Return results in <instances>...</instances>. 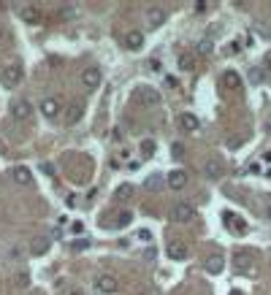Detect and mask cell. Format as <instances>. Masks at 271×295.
Listing matches in <instances>:
<instances>
[{
	"mask_svg": "<svg viewBox=\"0 0 271 295\" xmlns=\"http://www.w3.org/2000/svg\"><path fill=\"white\" fill-rule=\"evenodd\" d=\"M130 195H133V184H120V187H117V198L128 200Z\"/></svg>",
	"mask_w": 271,
	"mask_h": 295,
	"instance_id": "cell-26",
	"label": "cell"
},
{
	"mask_svg": "<svg viewBox=\"0 0 271 295\" xmlns=\"http://www.w3.org/2000/svg\"><path fill=\"white\" fill-rule=\"evenodd\" d=\"M222 82H225L230 90H239V87H241V79H239V73H236V71H225V73H222Z\"/></svg>",
	"mask_w": 271,
	"mask_h": 295,
	"instance_id": "cell-20",
	"label": "cell"
},
{
	"mask_svg": "<svg viewBox=\"0 0 271 295\" xmlns=\"http://www.w3.org/2000/svg\"><path fill=\"white\" fill-rule=\"evenodd\" d=\"M179 127H182V130H187V133H195L198 127H201V122H198V117H195V114L182 111V117H179Z\"/></svg>",
	"mask_w": 271,
	"mask_h": 295,
	"instance_id": "cell-12",
	"label": "cell"
},
{
	"mask_svg": "<svg viewBox=\"0 0 271 295\" xmlns=\"http://www.w3.org/2000/svg\"><path fill=\"white\" fill-rule=\"evenodd\" d=\"M95 290L101 295H114L117 290H120V281H117V276H111V273H98L95 276Z\"/></svg>",
	"mask_w": 271,
	"mask_h": 295,
	"instance_id": "cell-1",
	"label": "cell"
},
{
	"mask_svg": "<svg viewBox=\"0 0 271 295\" xmlns=\"http://www.w3.org/2000/svg\"><path fill=\"white\" fill-rule=\"evenodd\" d=\"M71 230H74V233H82L84 225H82V222H74V225H71Z\"/></svg>",
	"mask_w": 271,
	"mask_h": 295,
	"instance_id": "cell-35",
	"label": "cell"
},
{
	"mask_svg": "<svg viewBox=\"0 0 271 295\" xmlns=\"http://www.w3.org/2000/svg\"><path fill=\"white\" fill-rule=\"evenodd\" d=\"M6 41V33H3V28H0V44H3Z\"/></svg>",
	"mask_w": 271,
	"mask_h": 295,
	"instance_id": "cell-38",
	"label": "cell"
},
{
	"mask_svg": "<svg viewBox=\"0 0 271 295\" xmlns=\"http://www.w3.org/2000/svg\"><path fill=\"white\" fill-rule=\"evenodd\" d=\"M22 68H19V65H9V68L3 71V84L6 87H17L19 82H22Z\"/></svg>",
	"mask_w": 271,
	"mask_h": 295,
	"instance_id": "cell-7",
	"label": "cell"
},
{
	"mask_svg": "<svg viewBox=\"0 0 271 295\" xmlns=\"http://www.w3.org/2000/svg\"><path fill=\"white\" fill-rule=\"evenodd\" d=\"M263 79H266V71H263V68H252V71H249V82H252V84H260Z\"/></svg>",
	"mask_w": 271,
	"mask_h": 295,
	"instance_id": "cell-27",
	"label": "cell"
},
{
	"mask_svg": "<svg viewBox=\"0 0 271 295\" xmlns=\"http://www.w3.org/2000/svg\"><path fill=\"white\" fill-rule=\"evenodd\" d=\"M174 157H182V144H174Z\"/></svg>",
	"mask_w": 271,
	"mask_h": 295,
	"instance_id": "cell-36",
	"label": "cell"
},
{
	"mask_svg": "<svg viewBox=\"0 0 271 295\" xmlns=\"http://www.w3.org/2000/svg\"><path fill=\"white\" fill-rule=\"evenodd\" d=\"M263 71H266V73H271V52L266 55V60H263Z\"/></svg>",
	"mask_w": 271,
	"mask_h": 295,
	"instance_id": "cell-33",
	"label": "cell"
},
{
	"mask_svg": "<svg viewBox=\"0 0 271 295\" xmlns=\"http://www.w3.org/2000/svg\"><path fill=\"white\" fill-rule=\"evenodd\" d=\"M138 241H152V230H147V227L138 230Z\"/></svg>",
	"mask_w": 271,
	"mask_h": 295,
	"instance_id": "cell-32",
	"label": "cell"
},
{
	"mask_svg": "<svg viewBox=\"0 0 271 295\" xmlns=\"http://www.w3.org/2000/svg\"><path fill=\"white\" fill-rule=\"evenodd\" d=\"M101 71H98V68H84L82 71V84L84 87H90V90H95V87L98 84H101Z\"/></svg>",
	"mask_w": 271,
	"mask_h": 295,
	"instance_id": "cell-8",
	"label": "cell"
},
{
	"mask_svg": "<svg viewBox=\"0 0 271 295\" xmlns=\"http://www.w3.org/2000/svg\"><path fill=\"white\" fill-rule=\"evenodd\" d=\"M141 152L149 157L152 152H155V141H152V138H144V141H141Z\"/></svg>",
	"mask_w": 271,
	"mask_h": 295,
	"instance_id": "cell-28",
	"label": "cell"
},
{
	"mask_svg": "<svg viewBox=\"0 0 271 295\" xmlns=\"http://www.w3.org/2000/svg\"><path fill=\"white\" fill-rule=\"evenodd\" d=\"M125 46H128V49H141L144 46V36H141V30H128L125 33Z\"/></svg>",
	"mask_w": 271,
	"mask_h": 295,
	"instance_id": "cell-15",
	"label": "cell"
},
{
	"mask_svg": "<svg viewBox=\"0 0 271 295\" xmlns=\"http://www.w3.org/2000/svg\"><path fill=\"white\" fill-rule=\"evenodd\" d=\"M222 268H225V257L222 254H209L206 257V271L211 273V276H217V273H222Z\"/></svg>",
	"mask_w": 271,
	"mask_h": 295,
	"instance_id": "cell-11",
	"label": "cell"
},
{
	"mask_svg": "<svg viewBox=\"0 0 271 295\" xmlns=\"http://www.w3.org/2000/svg\"><path fill=\"white\" fill-rule=\"evenodd\" d=\"M30 114H33V106L28 103V100H14V103H11V117H14L17 122L30 119Z\"/></svg>",
	"mask_w": 271,
	"mask_h": 295,
	"instance_id": "cell-5",
	"label": "cell"
},
{
	"mask_svg": "<svg viewBox=\"0 0 271 295\" xmlns=\"http://www.w3.org/2000/svg\"><path fill=\"white\" fill-rule=\"evenodd\" d=\"M184 184H187V173H184V171L176 168V171L168 173V187H171V190H182Z\"/></svg>",
	"mask_w": 271,
	"mask_h": 295,
	"instance_id": "cell-16",
	"label": "cell"
},
{
	"mask_svg": "<svg viewBox=\"0 0 271 295\" xmlns=\"http://www.w3.org/2000/svg\"><path fill=\"white\" fill-rule=\"evenodd\" d=\"M225 225L233 233H239V236H241V233H247V222H244L241 217H236V214H225Z\"/></svg>",
	"mask_w": 271,
	"mask_h": 295,
	"instance_id": "cell-17",
	"label": "cell"
},
{
	"mask_svg": "<svg viewBox=\"0 0 271 295\" xmlns=\"http://www.w3.org/2000/svg\"><path fill=\"white\" fill-rule=\"evenodd\" d=\"M71 295H84V292H82V290H76V292H71Z\"/></svg>",
	"mask_w": 271,
	"mask_h": 295,
	"instance_id": "cell-40",
	"label": "cell"
},
{
	"mask_svg": "<svg viewBox=\"0 0 271 295\" xmlns=\"http://www.w3.org/2000/svg\"><path fill=\"white\" fill-rule=\"evenodd\" d=\"M203 176L206 179H211V182H214V179H220L222 176V163L217 157H209L206 163H203Z\"/></svg>",
	"mask_w": 271,
	"mask_h": 295,
	"instance_id": "cell-6",
	"label": "cell"
},
{
	"mask_svg": "<svg viewBox=\"0 0 271 295\" xmlns=\"http://www.w3.org/2000/svg\"><path fill=\"white\" fill-rule=\"evenodd\" d=\"M0 155H6V146L3 144H0Z\"/></svg>",
	"mask_w": 271,
	"mask_h": 295,
	"instance_id": "cell-39",
	"label": "cell"
},
{
	"mask_svg": "<svg viewBox=\"0 0 271 295\" xmlns=\"http://www.w3.org/2000/svg\"><path fill=\"white\" fill-rule=\"evenodd\" d=\"M230 295H241V292H239V290H233V292H230Z\"/></svg>",
	"mask_w": 271,
	"mask_h": 295,
	"instance_id": "cell-42",
	"label": "cell"
},
{
	"mask_svg": "<svg viewBox=\"0 0 271 295\" xmlns=\"http://www.w3.org/2000/svg\"><path fill=\"white\" fill-rule=\"evenodd\" d=\"M163 184H168V176H163V173H149L147 182H144V190L157 192V190H163Z\"/></svg>",
	"mask_w": 271,
	"mask_h": 295,
	"instance_id": "cell-10",
	"label": "cell"
},
{
	"mask_svg": "<svg viewBox=\"0 0 271 295\" xmlns=\"http://www.w3.org/2000/svg\"><path fill=\"white\" fill-rule=\"evenodd\" d=\"M87 246H90L87 238H79V241H74V244H71V249H74V252H82V249H87Z\"/></svg>",
	"mask_w": 271,
	"mask_h": 295,
	"instance_id": "cell-30",
	"label": "cell"
},
{
	"mask_svg": "<svg viewBox=\"0 0 271 295\" xmlns=\"http://www.w3.org/2000/svg\"><path fill=\"white\" fill-rule=\"evenodd\" d=\"M41 114L46 119H57L63 114V103H60V98H44L41 100Z\"/></svg>",
	"mask_w": 271,
	"mask_h": 295,
	"instance_id": "cell-4",
	"label": "cell"
},
{
	"mask_svg": "<svg viewBox=\"0 0 271 295\" xmlns=\"http://www.w3.org/2000/svg\"><path fill=\"white\" fill-rule=\"evenodd\" d=\"M166 252H168L171 260H184V257H187V246H184L182 241H168Z\"/></svg>",
	"mask_w": 271,
	"mask_h": 295,
	"instance_id": "cell-13",
	"label": "cell"
},
{
	"mask_svg": "<svg viewBox=\"0 0 271 295\" xmlns=\"http://www.w3.org/2000/svg\"><path fill=\"white\" fill-rule=\"evenodd\" d=\"M268 136H271V125H268Z\"/></svg>",
	"mask_w": 271,
	"mask_h": 295,
	"instance_id": "cell-43",
	"label": "cell"
},
{
	"mask_svg": "<svg viewBox=\"0 0 271 295\" xmlns=\"http://www.w3.org/2000/svg\"><path fill=\"white\" fill-rule=\"evenodd\" d=\"M171 219H174V222H193L195 219V206L193 203H176L174 209H171Z\"/></svg>",
	"mask_w": 271,
	"mask_h": 295,
	"instance_id": "cell-2",
	"label": "cell"
},
{
	"mask_svg": "<svg viewBox=\"0 0 271 295\" xmlns=\"http://www.w3.org/2000/svg\"><path fill=\"white\" fill-rule=\"evenodd\" d=\"M266 214H268V219H271V206H268V209H266Z\"/></svg>",
	"mask_w": 271,
	"mask_h": 295,
	"instance_id": "cell-41",
	"label": "cell"
},
{
	"mask_svg": "<svg viewBox=\"0 0 271 295\" xmlns=\"http://www.w3.org/2000/svg\"><path fill=\"white\" fill-rule=\"evenodd\" d=\"M46 249H49V238H36V244L30 246L33 254H44Z\"/></svg>",
	"mask_w": 271,
	"mask_h": 295,
	"instance_id": "cell-24",
	"label": "cell"
},
{
	"mask_svg": "<svg viewBox=\"0 0 271 295\" xmlns=\"http://www.w3.org/2000/svg\"><path fill=\"white\" fill-rule=\"evenodd\" d=\"M195 11H198V14H203V11H206V3H203V0H198V3H195Z\"/></svg>",
	"mask_w": 271,
	"mask_h": 295,
	"instance_id": "cell-34",
	"label": "cell"
},
{
	"mask_svg": "<svg viewBox=\"0 0 271 295\" xmlns=\"http://www.w3.org/2000/svg\"><path fill=\"white\" fill-rule=\"evenodd\" d=\"M147 68L157 73V71H160V63H157V60H155V57H149V60H147Z\"/></svg>",
	"mask_w": 271,
	"mask_h": 295,
	"instance_id": "cell-31",
	"label": "cell"
},
{
	"mask_svg": "<svg viewBox=\"0 0 271 295\" xmlns=\"http://www.w3.org/2000/svg\"><path fill=\"white\" fill-rule=\"evenodd\" d=\"M211 49H214V41H211V38H201V41H198V52H201V55H211Z\"/></svg>",
	"mask_w": 271,
	"mask_h": 295,
	"instance_id": "cell-25",
	"label": "cell"
},
{
	"mask_svg": "<svg viewBox=\"0 0 271 295\" xmlns=\"http://www.w3.org/2000/svg\"><path fill=\"white\" fill-rule=\"evenodd\" d=\"M82 106H79V103H74V106H68V109H65V125H76L79 122V119H82Z\"/></svg>",
	"mask_w": 271,
	"mask_h": 295,
	"instance_id": "cell-18",
	"label": "cell"
},
{
	"mask_svg": "<svg viewBox=\"0 0 271 295\" xmlns=\"http://www.w3.org/2000/svg\"><path fill=\"white\" fill-rule=\"evenodd\" d=\"M233 263H236V271L239 273H255V268H252V257H249L247 252H239L233 257Z\"/></svg>",
	"mask_w": 271,
	"mask_h": 295,
	"instance_id": "cell-9",
	"label": "cell"
},
{
	"mask_svg": "<svg viewBox=\"0 0 271 295\" xmlns=\"http://www.w3.org/2000/svg\"><path fill=\"white\" fill-rule=\"evenodd\" d=\"M136 100L141 106H157V103H160V90L144 84V87H138V90H136Z\"/></svg>",
	"mask_w": 271,
	"mask_h": 295,
	"instance_id": "cell-3",
	"label": "cell"
},
{
	"mask_svg": "<svg viewBox=\"0 0 271 295\" xmlns=\"http://www.w3.org/2000/svg\"><path fill=\"white\" fill-rule=\"evenodd\" d=\"M147 22H149V28H160V25L166 22V11L152 6V9H147Z\"/></svg>",
	"mask_w": 271,
	"mask_h": 295,
	"instance_id": "cell-14",
	"label": "cell"
},
{
	"mask_svg": "<svg viewBox=\"0 0 271 295\" xmlns=\"http://www.w3.org/2000/svg\"><path fill=\"white\" fill-rule=\"evenodd\" d=\"M179 68L182 71H195V57L193 55H179Z\"/></svg>",
	"mask_w": 271,
	"mask_h": 295,
	"instance_id": "cell-23",
	"label": "cell"
},
{
	"mask_svg": "<svg viewBox=\"0 0 271 295\" xmlns=\"http://www.w3.org/2000/svg\"><path fill=\"white\" fill-rule=\"evenodd\" d=\"M117 222L114 225H109V227H128L130 225V219H133V214H130V211H122V214H117Z\"/></svg>",
	"mask_w": 271,
	"mask_h": 295,
	"instance_id": "cell-22",
	"label": "cell"
},
{
	"mask_svg": "<svg viewBox=\"0 0 271 295\" xmlns=\"http://www.w3.org/2000/svg\"><path fill=\"white\" fill-rule=\"evenodd\" d=\"M11 176H14L17 184H30L33 182V173H30V168H25V165H17Z\"/></svg>",
	"mask_w": 271,
	"mask_h": 295,
	"instance_id": "cell-19",
	"label": "cell"
},
{
	"mask_svg": "<svg viewBox=\"0 0 271 295\" xmlns=\"http://www.w3.org/2000/svg\"><path fill=\"white\" fill-rule=\"evenodd\" d=\"M22 19L28 25H36L38 19H41V11H38V9H22Z\"/></svg>",
	"mask_w": 271,
	"mask_h": 295,
	"instance_id": "cell-21",
	"label": "cell"
},
{
	"mask_svg": "<svg viewBox=\"0 0 271 295\" xmlns=\"http://www.w3.org/2000/svg\"><path fill=\"white\" fill-rule=\"evenodd\" d=\"M144 260H155V249H147V252H144Z\"/></svg>",
	"mask_w": 271,
	"mask_h": 295,
	"instance_id": "cell-37",
	"label": "cell"
},
{
	"mask_svg": "<svg viewBox=\"0 0 271 295\" xmlns=\"http://www.w3.org/2000/svg\"><path fill=\"white\" fill-rule=\"evenodd\" d=\"M239 52H241V44H239V41H230V44L225 46V55H230V57L239 55Z\"/></svg>",
	"mask_w": 271,
	"mask_h": 295,
	"instance_id": "cell-29",
	"label": "cell"
}]
</instances>
